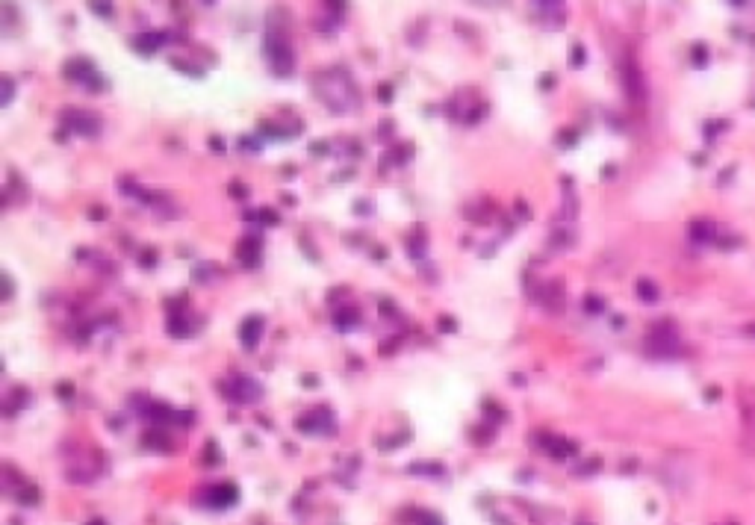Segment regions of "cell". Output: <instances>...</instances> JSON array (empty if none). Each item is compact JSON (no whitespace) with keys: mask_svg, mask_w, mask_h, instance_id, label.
I'll return each instance as SVG.
<instances>
[{"mask_svg":"<svg viewBox=\"0 0 755 525\" xmlns=\"http://www.w3.org/2000/svg\"><path fill=\"white\" fill-rule=\"evenodd\" d=\"M646 351L655 354V357H676L681 351L679 334L670 322H661L649 331V337H646Z\"/></svg>","mask_w":755,"mask_h":525,"instance_id":"1","label":"cell"},{"mask_svg":"<svg viewBox=\"0 0 755 525\" xmlns=\"http://www.w3.org/2000/svg\"><path fill=\"white\" fill-rule=\"evenodd\" d=\"M555 86V74H546V77H540V89H552Z\"/></svg>","mask_w":755,"mask_h":525,"instance_id":"25","label":"cell"},{"mask_svg":"<svg viewBox=\"0 0 755 525\" xmlns=\"http://www.w3.org/2000/svg\"><path fill=\"white\" fill-rule=\"evenodd\" d=\"M691 233H693V239H711V237H714V227L705 225V222H693Z\"/></svg>","mask_w":755,"mask_h":525,"instance_id":"15","label":"cell"},{"mask_svg":"<svg viewBox=\"0 0 755 525\" xmlns=\"http://www.w3.org/2000/svg\"><path fill=\"white\" fill-rule=\"evenodd\" d=\"M62 121H65L74 133H83V136H95V133H98V118H95V115H89V113L71 110V113H62Z\"/></svg>","mask_w":755,"mask_h":525,"instance_id":"7","label":"cell"},{"mask_svg":"<svg viewBox=\"0 0 755 525\" xmlns=\"http://www.w3.org/2000/svg\"><path fill=\"white\" fill-rule=\"evenodd\" d=\"M738 405H741V443L749 455H755V390L752 387H741Z\"/></svg>","mask_w":755,"mask_h":525,"instance_id":"2","label":"cell"},{"mask_svg":"<svg viewBox=\"0 0 755 525\" xmlns=\"http://www.w3.org/2000/svg\"><path fill=\"white\" fill-rule=\"evenodd\" d=\"M65 77H68V80H86V83H92V77H95V65L89 62L86 57H77V60H71V62L65 65Z\"/></svg>","mask_w":755,"mask_h":525,"instance_id":"10","label":"cell"},{"mask_svg":"<svg viewBox=\"0 0 755 525\" xmlns=\"http://www.w3.org/2000/svg\"><path fill=\"white\" fill-rule=\"evenodd\" d=\"M204 463H222V455H219V446L207 443V461Z\"/></svg>","mask_w":755,"mask_h":525,"instance_id":"20","label":"cell"},{"mask_svg":"<svg viewBox=\"0 0 755 525\" xmlns=\"http://www.w3.org/2000/svg\"><path fill=\"white\" fill-rule=\"evenodd\" d=\"M263 337V316H248L242 322V328H239V339H242V346L245 349H254L257 342Z\"/></svg>","mask_w":755,"mask_h":525,"instance_id":"9","label":"cell"},{"mask_svg":"<svg viewBox=\"0 0 755 525\" xmlns=\"http://www.w3.org/2000/svg\"><path fill=\"white\" fill-rule=\"evenodd\" d=\"M260 395H263V387H260L257 381H251V378H245V375H237V378H233V393H230V398H237L239 405L257 402Z\"/></svg>","mask_w":755,"mask_h":525,"instance_id":"5","label":"cell"},{"mask_svg":"<svg viewBox=\"0 0 755 525\" xmlns=\"http://www.w3.org/2000/svg\"><path fill=\"white\" fill-rule=\"evenodd\" d=\"M207 502L212 504L215 511H227L230 504H237L239 502V490H237V484H215L207 490Z\"/></svg>","mask_w":755,"mask_h":525,"instance_id":"4","label":"cell"},{"mask_svg":"<svg viewBox=\"0 0 755 525\" xmlns=\"http://www.w3.org/2000/svg\"><path fill=\"white\" fill-rule=\"evenodd\" d=\"M245 222H268V225H278V213H275V210H254V213H245Z\"/></svg>","mask_w":755,"mask_h":525,"instance_id":"13","label":"cell"},{"mask_svg":"<svg viewBox=\"0 0 755 525\" xmlns=\"http://www.w3.org/2000/svg\"><path fill=\"white\" fill-rule=\"evenodd\" d=\"M572 57H575V60H572L575 65H581V62H584V50H581V47H575V50H572Z\"/></svg>","mask_w":755,"mask_h":525,"instance_id":"27","label":"cell"},{"mask_svg":"<svg viewBox=\"0 0 755 525\" xmlns=\"http://www.w3.org/2000/svg\"><path fill=\"white\" fill-rule=\"evenodd\" d=\"M18 502H21V504H35V502H39V493H35V487L27 484L24 490H21V496H18Z\"/></svg>","mask_w":755,"mask_h":525,"instance_id":"17","label":"cell"},{"mask_svg":"<svg viewBox=\"0 0 755 525\" xmlns=\"http://www.w3.org/2000/svg\"><path fill=\"white\" fill-rule=\"evenodd\" d=\"M637 295L652 304V301H658V286L652 281H637Z\"/></svg>","mask_w":755,"mask_h":525,"instance_id":"14","label":"cell"},{"mask_svg":"<svg viewBox=\"0 0 755 525\" xmlns=\"http://www.w3.org/2000/svg\"><path fill=\"white\" fill-rule=\"evenodd\" d=\"M89 525H103V522H101V519H95V522H89Z\"/></svg>","mask_w":755,"mask_h":525,"instance_id":"29","label":"cell"},{"mask_svg":"<svg viewBox=\"0 0 755 525\" xmlns=\"http://www.w3.org/2000/svg\"><path fill=\"white\" fill-rule=\"evenodd\" d=\"M59 395H62V398H68V395H74V387H71V384H59Z\"/></svg>","mask_w":755,"mask_h":525,"instance_id":"26","label":"cell"},{"mask_svg":"<svg viewBox=\"0 0 755 525\" xmlns=\"http://www.w3.org/2000/svg\"><path fill=\"white\" fill-rule=\"evenodd\" d=\"M166 42H169L166 33H145V35H139V39H133V47L142 50V53H154L159 45H166Z\"/></svg>","mask_w":755,"mask_h":525,"instance_id":"11","label":"cell"},{"mask_svg":"<svg viewBox=\"0 0 755 525\" xmlns=\"http://www.w3.org/2000/svg\"><path fill=\"white\" fill-rule=\"evenodd\" d=\"M92 12H98L101 18H110L113 15V4H92Z\"/></svg>","mask_w":755,"mask_h":525,"instance_id":"22","label":"cell"},{"mask_svg":"<svg viewBox=\"0 0 755 525\" xmlns=\"http://www.w3.org/2000/svg\"><path fill=\"white\" fill-rule=\"evenodd\" d=\"M584 310H587V313H602V310H605V304H602V298L590 295V298L584 301Z\"/></svg>","mask_w":755,"mask_h":525,"instance_id":"19","label":"cell"},{"mask_svg":"<svg viewBox=\"0 0 755 525\" xmlns=\"http://www.w3.org/2000/svg\"><path fill=\"white\" fill-rule=\"evenodd\" d=\"M230 195H239V198H245V195H248V189H245V186H239V184H233V186H230Z\"/></svg>","mask_w":755,"mask_h":525,"instance_id":"24","label":"cell"},{"mask_svg":"<svg viewBox=\"0 0 755 525\" xmlns=\"http://www.w3.org/2000/svg\"><path fill=\"white\" fill-rule=\"evenodd\" d=\"M540 446L549 451L555 461H569V458L579 455V443H572L567 437H549V434H546V440H540Z\"/></svg>","mask_w":755,"mask_h":525,"instance_id":"6","label":"cell"},{"mask_svg":"<svg viewBox=\"0 0 755 525\" xmlns=\"http://www.w3.org/2000/svg\"><path fill=\"white\" fill-rule=\"evenodd\" d=\"M455 328H458V322L452 316H443L440 319V331H455Z\"/></svg>","mask_w":755,"mask_h":525,"instance_id":"23","label":"cell"},{"mask_svg":"<svg viewBox=\"0 0 755 525\" xmlns=\"http://www.w3.org/2000/svg\"><path fill=\"white\" fill-rule=\"evenodd\" d=\"M237 257H239L242 266H248V269L260 266V260H263V242L254 239V237H245V239L237 245Z\"/></svg>","mask_w":755,"mask_h":525,"instance_id":"8","label":"cell"},{"mask_svg":"<svg viewBox=\"0 0 755 525\" xmlns=\"http://www.w3.org/2000/svg\"><path fill=\"white\" fill-rule=\"evenodd\" d=\"M410 473H425V475H443V466H431V463H416V466H410Z\"/></svg>","mask_w":755,"mask_h":525,"instance_id":"18","label":"cell"},{"mask_svg":"<svg viewBox=\"0 0 755 525\" xmlns=\"http://www.w3.org/2000/svg\"><path fill=\"white\" fill-rule=\"evenodd\" d=\"M295 428L307 431V434H328V431H334V416H331V410H313L307 416H298Z\"/></svg>","mask_w":755,"mask_h":525,"instance_id":"3","label":"cell"},{"mask_svg":"<svg viewBox=\"0 0 755 525\" xmlns=\"http://www.w3.org/2000/svg\"><path fill=\"white\" fill-rule=\"evenodd\" d=\"M334 324H336V331H351V328L361 324V313H357V310H339Z\"/></svg>","mask_w":755,"mask_h":525,"instance_id":"12","label":"cell"},{"mask_svg":"<svg viewBox=\"0 0 755 525\" xmlns=\"http://www.w3.org/2000/svg\"><path fill=\"white\" fill-rule=\"evenodd\" d=\"M12 92H15V89H12V80H9V77H4V101H0V103H4V106H9V103H12Z\"/></svg>","mask_w":755,"mask_h":525,"instance_id":"21","label":"cell"},{"mask_svg":"<svg viewBox=\"0 0 755 525\" xmlns=\"http://www.w3.org/2000/svg\"><path fill=\"white\" fill-rule=\"evenodd\" d=\"M413 519H416V525H443L440 516L428 514V511H416V514H413Z\"/></svg>","mask_w":755,"mask_h":525,"instance_id":"16","label":"cell"},{"mask_svg":"<svg viewBox=\"0 0 755 525\" xmlns=\"http://www.w3.org/2000/svg\"><path fill=\"white\" fill-rule=\"evenodd\" d=\"M210 148H215V151H222L225 145H222V139H210Z\"/></svg>","mask_w":755,"mask_h":525,"instance_id":"28","label":"cell"}]
</instances>
